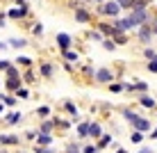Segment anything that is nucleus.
Segmentation results:
<instances>
[{
  "mask_svg": "<svg viewBox=\"0 0 157 153\" xmlns=\"http://www.w3.org/2000/svg\"><path fill=\"white\" fill-rule=\"evenodd\" d=\"M41 73L46 75V78H50V75H52V66H50L48 62H43V64H41Z\"/></svg>",
  "mask_w": 157,
  "mask_h": 153,
  "instance_id": "nucleus-15",
  "label": "nucleus"
},
{
  "mask_svg": "<svg viewBox=\"0 0 157 153\" xmlns=\"http://www.w3.org/2000/svg\"><path fill=\"white\" fill-rule=\"evenodd\" d=\"M123 117H125V119H128V121H130V123H132V121H134V119H137V117H139V114H134V112H130V110H125V112H123Z\"/></svg>",
  "mask_w": 157,
  "mask_h": 153,
  "instance_id": "nucleus-24",
  "label": "nucleus"
},
{
  "mask_svg": "<svg viewBox=\"0 0 157 153\" xmlns=\"http://www.w3.org/2000/svg\"><path fill=\"white\" fill-rule=\"evenodd\" d=\"M9 43H12L14 48H23V46H28V41H25V39H12Z\"/></svg>",
  "mask_w": 157,
  "mask_h": 153,
  "instance_id": "nucleus-21",
  "label": "nucleus"
},
{
  "mask_svg": "<svg viewBox=\"0 0 157 153\" xmlns=\"http://www.w3.org/2000/svg\"><path fill=\"white\" fill-rule=\"evenodd\" d=\"M139 153H153V151H150V149H141V151H139Z\"/></svg>",
  "mask_w": 157,
  "mask_h": 153,
  "instance_id": "nucleus-43",
  "label": "nucleus"
},
{
  "mask_svg": "<svg viewBox=\"0 0 157 153\" xmlns=\"http://www.w3.org/2000/svg\"><path fill=\"white\" fill-rule=\"evenodd\" d=\"M25 80H28V83H32V80H34V75H32V71H28V73H25Z\"/></svg>",
  "mask_w": 157,
  "mask_h": 153,
  "instance_id": "nucleus-39",
  "label": "nucleus"
},
{
  "mask_svg": "<svg viewBox=\"0 0 157 153\" xmlns=\"http://www.w3.org/2000/svg\"><path fill=\"white\" fill-rule=\"evenodd\" d=\"M48 114H50V107H48V105H41V107H39V117H48Z\"/></svg>",
  "mask_w": 157,
  "mask_h": 153,
  "instance_id": "nucleus-25",
  "label": "nucleus"
},
{
  "mask_svg": "<svg viewBox=\"0 0 157 153\" xmlns=\"http://www.w3.org/2000/svg\"><path fill=\"white\" fill-rule=\"evenodd\" d=\"M139 101H141V105H144V107H155V101H153L150 96H141Z\"/></svg>",
  "mask_w": 157,
  "mask_h": 153,
  "instance_id": "nucleus-16",
  "label": "nucleus"
},
{
  "mask_svg": "<svg viewBox=\"0 0 157 153\" xmlns=\"http://www.w3.org/2000/svg\"><path fill=\"white\" fill-rule=\"evenodd\" d=\"M25 137H28V139H34V137H36V133H34V130H30V133H25Z\"/></svg>",
  "mask_w": 157,
  "mask_h": 153,
  "instance_id": "nucleus-38",
  "label": "nucleus"
},
{
  "mask_svg": "<svg viewBox=\"0 0 157 153\" xmlns=\"http://www.w3.org/2000/svg\"><path fill=\"white\" fill-rule=\"evenodd\" d=\"M89 135H91V137H100V135H102L100 126L98 123H89Z\"/></svg>",
  "mask_w": 157,
  "mask_h": 153,
  "instance_id": "nucleus-11",
  "label": "nucleus"
},
{
  "mask_svg": "<svg viewBox=\"0 0 157 153\" xmlns=\"http://www.w3.org/2000/svg\"><path fill=\"white\" fill-rule=\"evenodd\" d=\"M2 48H5V43H2V41H0V50H2Z\"/></svg>",
  "mask_w": 157,
  "mask_h": 153,
  "instance_id": "nucleus-46",
  "label": "nucleus"
},
{
  "mask_svg": "<svg viewBox=\"0 0 157 153\" xmlns=\"http://www.w3.org/2000/svg\"><path fill=\"white\" fill-rule=\"evenodd\" d=\"M150 37H153L150 25H139V39H141L144 43H150Z\"/></svg>",
  "mask_w": 157,
  "mask_h": 153,
  "instance_id": "nucleus-7",
  "label": "nucleus"
},
{
  "mask_svg": "<svg viewBox=\"0 0 157 153\" xmlns=\"http://www.w3.org/2000/svg\"><path fill=\"white\" fill-rule=\"evenodd\" d=\"M150 32H153V34H157V21L153 23V28H150Z\"/></svg>",
  "mask_w": 157,
  "mask_h": 153,
  "instance_id": "nucleus-41",
  "label": "nucleus"
},
{
  "mask_svg": "<svg viewBox=\"0 0 157 153\" xmlns=\"http://www.w3.org/2000/svg\"><path fill=\"white\" fill-rule=\"evenodd\" d=\"M18 96L21 98H28V89H18Z\"/></svg>",
  "mask_w": 157,
  "mask_h": 153,
  "instance_id": "nucleus-40",
  "label": "nucleus"
},
{
  "mask_svg": "<svg viewBox=\"0 0 157 153\" xmlns=\"http://www.w3.org/2000/svg\"><path fill=\"white\" fill-rule=\"evenodd\" d=\"M66 153H80V146H78V144H68Z\"/></svg>",
  "mask_w": 157,
  "mask_h": 153,
  "instance_id": "nucleus-29",
  "label": "nucleus"
},
{
  "mask_svg": "<svg viewBox=\"0 0 157 153\" xmlns=\"http://www.w3.org/2000/svg\"><path fill=\"white\" fill-rule=\"evenodd\" d=\"M0 98H2L5 105H14V98H12V96H0Z\"/></svg>",
  "mask_w": 157,
  "mask_h": 153,
  "instance_id": "nucleus-32",
  "label": "nucleus"
},
{
  "mask_svg": "<svg viewBox=\"0 0 157 153\" xmlns=\"http://www.w3.org/2000/svg\"><path fill=\"white\" fill-rule=\"evenodd\" d=\"M7 89L18 91V89H21V80H18V78H9V80H7Z\"/></svg>",
  "mask_w": 157,
  "mask_h": 153,
  "instance_id": "nucleus-10",
  "label": "nucleus"
},
{
  "mask_svg": "<svg viewBox=\"0 0 157 153\" xmlns=\"http://www.w3.org/2000/svg\"><path fill=\"white\" fill-rule=\"evenodd\" d=\"M144 55H146V59H153V57L157 55V53L153 50V48H146V50H144Z\"/></svg>",
  "mask_w": 157,
  "mask_h": 153,
  "instance_id": "nucleus-26",
  "label": "nucleus"
},
{
  "mask_svg": "<svg viewBox=\"0 0 157 153\" xmlns=\"http://www.w3.org/2000/svg\"><path fill=\"white\" fill-rule=\"evenodd\" d=\"M0 153H7V151H0Z\"/></svg>",
  "mask_w": 157,
  "mask_h": 153,
  "instance_id": "nucleus-47",
  "label": "nucleus"
},
{
  "mask_svg": "<svg viewBox=\"0 0 157 153\" xmlns=\"http://www.w3.org/2000/svg\"><path fill=\"white\" fill-rule=\"evenodd\" d=\"M82 151H84V153H98V149H96V146H84Z\"/></svg>",
  "mask_w": 157,
  "mask_h": 153,
  "instance_id": "nucleus-35",
  "label": "nucleus"
},
{
  "mask_svg": "<svg viewBox=\"0 0 157 153\" xmlns=\"http://www.w3.org/2000/svg\"><path fill=\"white\" fill-rule=\"evenodd\" d=\"M7 75H9V78H18V71H16L14 66H9L7 69Z\"/></svg>",
  "mask_w": 157,
  "mask_h": 153,
  "instance_id": "nucleus-30",
  "label": "nucleus"
},
{
  "mask_svg": "<svg viewBox=\"0 0 157 153\" xmlns=\"http://www.w3.org/2000/svg\"><path fill=\"white\" fill-rule=\"evenodd\" d=\"M91 39H96V41H102V37H100V32H91Z\"/></svg>",
  "mask_w": 157,
  "mask_h": 153,
  "instance_id": "nucleus-37",
  "label": "nucleus"
},
{
  "mask_svg": "<svg viewBox=\"0 0 157 153\" xmlns=\"http://www.w3.org/2000/svg\"><path fill=\"white\" fill-rule=\"evenodd\" d=\"M64 57H66L68 62H78V53L71 50V48H68V50H64Z\"/></svg>",
  "mask_w": 157,
  "mask_h": 153,
  "instance_id": "nucleus-14",
  "label": "nucleus"
},
{
  "mask_svg": "<svg viewBox=\"0 0 157 153\" xmlns=\"http://www.w3.org/2000/svg\"><path fill=\"white\" fill-rule=\"evenodd\" d=\"M132 126L137 128V133H148V130H150V121H148V119H141V117L134 119Z\"/></svg>",
  "mask_w": 157,
  "mask_h": 153,
  "instance_id": "nucleus-4",
  "label": "nucleus"
},
{
  "mask_svg": "<svg viewBox=\"0 0 157 153\" xmlns=\"http://www.w3.org/2000/svg\"><path fill=\"white\" fill-rule=\"evenodd\" d=\"M150 137H153V139H157V128L153 130V135H150Z\"/></svg>",
  "mask_w": 157,
  "mask_h": 153,
  "instance_id": "nucleus-42",
  "label": "nucleus"
},
{
  "mask_svg": "<svg viewBox=\"0 0 157 153\" xmlns=\"http://www.w3.org/2000/svg\"><path fill=\"white\" fill-rule=\"evenodd\" d=\"M25 14H28V5H25L23 0H21V7L18 9H9V12H7L9 18H23Z\"/></svg>",
  "mask_w": 157,
  "mask_h": 153,
  "instance_id": "nucleus-5",
  "label": "nucleus"
},
{
  "mask_svg": "<svg viewBox=\"0 0 157 153\" xmlns=\"http://www.w3.org/2000/svg\"><path fill=\"white\" fill-rule=\"evenodd\" d=\"M50 130H52V121H43V123H41V133H43V135H48Z\"/></svg>",
  "mask_w": 157,
  "mask_h": 153,
  "instance_id": "nucleus-20",
  "label": "nucleus"
},
{
  "mask_svg": "<svg viewBox=\"0 0 157 153\" xmlns=\"http://www.w3.org/2000/svg\"><path fill=\"white\" fill-rule=\"evenodd\" d=\"M0 144H18L16 135H0Z\"/></svg>",
  "mask_w": 157,
  "mask_h": 153,
  "instance_id": "nucleus-9",
  "label": "nucleus"
},
{
  "mask_svg": "<svg viewBox=\"0 0 157 153\" xmlns=\"http://www.w3.org/2000/svg\"><path fill=\"white\" fill-rule=\"evenodd\" d=\"M148 71H150V73H157V55L148 62Z\"/></svg>",
  "mask_w": 157,
  "mask_h": 153,
  "instance_id": "nucleus-22",
  "label": "nucleus"
},
{
  "mask_svg": "<svg viewBox=\"0 0 157 153\" xmlns=\"http://www.w3.org/2000/svg\"><path fill=\"white\" fill-rule=\"evenodd\" d=\"M34 153H55V151H50V149H43V146H36Z\"/></svg>",
  "mask_w": 157,
  "mask_h": 153,
  "instance_id": "nucleus-33",
  "label": "nucleus"
},
{
  "mask_svg": "<svg viewBox=\"0 0 157 153\" xmlns=\"http://www.w3.org/2000/svg\"><path fill=\"white\" fill-rule=\"evenodd\" d=\"M50 142H52V137H50V135H36V144H41V146H46V144H50Z\"/></svg>",
  "mask_w": 157,
  "mask_h": 153,
  "instance_id": "nucleus-12",
  "label": "nucleus"
},
{
  "mask_svg": "<svg viewBox=\"0 0 157 153\" xmlns=\"http://www.w3.org/2000/svg\"><path fill=\"white\" fill-rule=\"evenodd\" d=\"M118 12H121V7L116 5V0H107L98 7V14H107V16H118Z\"/></svg>",
  "mask_w": 157,
  "mask_h": 153,
  "instance_id": "nucleus-2",
  "label": "nucleus"
},
{
  "mask_svg": "<svg viewBox=\"0 0 157 153\" xmlns=\"http://www.w3.org/2000/svg\"><path fill=\"white\" fill-rule=\"evenodd\" d=\"M141 139H144V135L134 130V133H132V142H134V144H139V142H141Z\"/></svg>",
  "mask_w": 157,
  "mask_h": 153,
  "instance_id": "nucleus-27",
  "label": "nucleus"
},
{
  "mask_svg": "<svg viewBox=\"0 0 157 153\" xmlns=\"http://www.w3.org/2000/svg\"><path fill=\"white\" fill-rule=\"evenodd\" d=\"M9 66H12V64H9L7 59H0V71H7Z\"/></svg>",
  "mask_w": 157,
  "mask_h": 153,
  "instance_id": "nucleus-31",
  "label": "nucleus"
},
{
  "mask_svg": "<svg viewBox=\"0 0 157 153\" xmlns=\"http://www.w3.org/2000/svg\"><path fill=\"white\" fill-rule=\"evenodd\" d=\"M109 89H112V91H123V85H116V83H114V85H109Z\"/></svg>",
  "mask_w": 157,
  "mask_h": 153,
  "instance_id": "nucleus-36",
  "label": "nucleus"
},
{
  "mask_svg": "<svg viewBox=\"0 0 157 153\" xmlns=\"http://www.w3.org/2000/svg\"><path fill=\"white\" fill-rule=\"evenodd\" d=\"M64 107H66L68 114H73V117H78V107L73 105V103H64Z\"/></svg>",
  "mask_w": 157,
  "mask_h": 153,
  "instance_id": "nucleus-18",
  "label": "nucleus"
},
{
  "mask_svg": "<svg viewBox=\"0 0 157 153\" xmlns=\"http://www.w3.org/2000/svg\"><path fill=\"white\" fill-rule=\"evenodd\" d=\"M116 153H128V151H125V149H118V151H116Z\"/></svg>",
  "mask_w": 157,
  "mask_h": 153,
  "instance_id": "nucleus-44",
  "label": "nucleus"
},
{
  "mask_svg": "<svg viewBox=\"0 0 157 153\" xmlns=\"http://www.w3.org/2000/svg\"><path fill=\"white\" fill-rule=\"evenodd\" d=\"M109 142H112V137H109V135H102V137H100V142H98V146H96V149H105V146L109 144Z\"/></svg>",
  "mask_w": 157,
  "mask_h": 153,
  "instance_id": "nucleus-17",
  "label": "nucleus"
},
{
  "mask_svg": "<svg viewBox=\"0 0 157 153\" xmlns=\"http://www.w3.org/2000/svg\"><path fill=\"white\" fill-rule=\"evenodd\" d=\"M57 43H59V48H62V50H68V48H71V37L68 34H57Z\"/></svg>",
  "mask_w": 157,
  "mask_h": 153,
  "instance_id": "nucleus-8",
  "label": "nucleus"
},
{
  "mask_svg": "<svg viewBox=\"0 0 157 153\" xmlns=\"http://www.w3.org/2000/svg\"><path fill=\"white\" fill-rule=\"evenodd\" d=\"M18 62H21V64H25V66H30L32 59H30V57H18Z\"/></svg>",
  "mask_w": 157,
  "mask_h": 153,
  "instance_id": "nucleus-34",
  "label": "nucleus"
},
{
  "mask_svg": "<svg viewBox=\"0 0 157 153\" xmlns=\"http://www.w3.org/2000/svg\"><path fill=\"white\" fill-rule=\"evenodd\" d=\"M102 46H105L107 50H114V48H116V43L112 41V39H102Z\"/></svg>",
  "mask_w": 157,
  "mask_h": 153,
  "instance_id": "nucleus-23",
  "label": "nucleus"
},
{
  "mask_svg": "<svg viewBox=\"0 0 157 153\" xmlns=\"http://www.w3.org/2000/svg\"><path fill=\"white\" fill-rule=\"evenodd\" d=\"M78 133H80V137H89V123H80Z\"/></svg>",
  "mask_w": 157,
  "mask_h": 153,
  "instance_id": "nucleus-13",
  "label": "nucleus"
},
{
  "mask_svg": "<svg viewBox=\"0 0 157 153\" xmlns=\"http://www.w3.org/2000/svg\"><path fill=\"white\" fill-rule=\"evenodd\" d=\"M2 110H5V105H2V103H0V114H2Z\"/></svg>",
  "mask_w": 157,
  "mask_h": 153,
  "instance_id": "nucleus-45",
  "label": "nucleus"
},
{
  "mask_svg": "<svg viewBox=\"0 0 157 153\" xmlns=\"http://www.w3.org/2000/svg\"><path fill=\"white\" fill-rule=\"evenodd\" d=\"M7 121H9V123H18V121H21V112H12V114L7 117Z\"/></svg>",
  "mask_w": 157,
  "mask_h": 153,
  "instance_id": "nucleus-19",
  "label": "nucleus"
},
{
  "mask_svg": "<svg viewBox=\"0 0 157 153\" xmlns=\"http://www.w3.org/2000/svg\"><path fill=\"white\" fill-rule=\"evenodd\" d=\"M75 21H78V23H89V21H91V14L86 12L84 7H75Z\"/></svg>",
  "mask_w": 157,
  "mask_h": 153,
  "instance_id": "nucleus-6",
  "label": "nucleus"
},
{
  "mask_svg": "<svg viewBox=\"0 0 157 153\" xmlns=\"http://www.w3.org/2000/svg\"><path fill=\"white\" fill-rule=\"evenodd\" d=\"M94 75H96V80H98V83H112V80H114V73H112L109 69H98Z\"/></svg>",
  "mask_w": 157,
  "mask_h": 153,
  "instance_id": "nucleus-3",
  "label": "nucleus"
},
{
  "mask_svg": "<svg viewBox=\"0 0 157 153\" xmlns=\"http://www.w3.org/2000/svg\"><path fill=\"white\" fill-rule=\"evenodd\" d=\"M32 32H34V34H43V25H41V23H34Z\"/></svg>",
  "mask_w": 157,
  "mask_h": 153,
  "instance_id": "nucleus-28",
  "label": "nucleus"
},
{
  "mask_svg": "<svg viewBox=\"0 0 157 153\" xmlns=\"http://www.w3.org/2000/svg\"><path fill=\"white\" fill-rule=\"evenodd\" d=\"M130 21H132L134 25H148L150 23V14L146 7H134L132 14H130Z\"/></svg>",
  "mask_w": 157,
  "mask_h": 153,
  "instance_id": "nucleus-1",
  "label": "nucleus"
}]
</instances>
